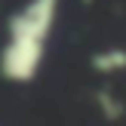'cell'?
<instances>
[{
  "label": "cell",
  "instance_id": "6da1fadb",
  "mask_svg": "<svg viewBox=\"0 0 126 126\" xmlns=\"http://www.w3.org/2000/svg\"><path fill=\"white\" fill-rule=\"evenodd\" d=\"M55 16H59V0H28L12 16L6 43L0 49V74L6 80L28 83L37 77L43 59H46Z\"/></svg>",
  "mask_w": 126,
  "mask_h": 126
},
{
  "label": "cell",
  "instance_id": "7a4b0ae2",
  "mask_svg": "<svg viewBox=\"0 0 126 126\" xmlns=\"http://www.w3.org/2000/svg\"><path fill=\"white\" fill-rule=\"evenodd\" d=\"M95 68L98 71H120V68H126V52L123 49H108V52L95 55Z\"/></svg>",
  "mask_w": 126,
  "mask_h": 126
}]
</instances>
